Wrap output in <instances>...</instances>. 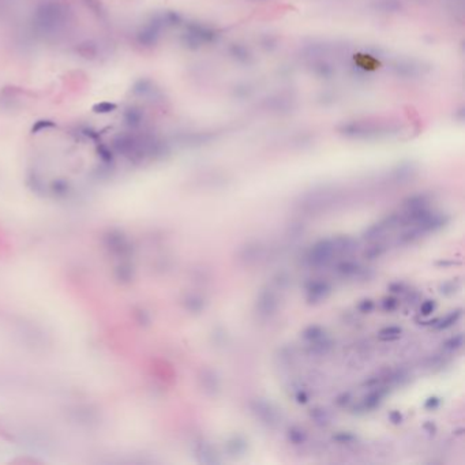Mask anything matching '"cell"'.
Instances as JSON below:
<instances>
[{
  "label": "cell",
  "mask_w": 465,
  "mask_h": 465,
  "mask_svg": "<svg viewBox=\"0 0 465 465\" xmlns=\"http://www.w3.org/2000/svg\"><path fill=\"white\" fill-rule=\"evenodd\" d=\"M280 291L273 285H266L261 289L255 298L254 311L259 321H269L278 311L280 307Z\"/></svg>",
  "instance_id": "cell-1"
},
{
  "label": "cell",
  "mask_w": 465,
  "mask_h": 465,
  "mask_svg": "<svg viewBox=\"0 0 465 465\" xmlns=\"http://www.w3.org/2000/svg\"><path fill=\"white\" fill-rule=\"evenodd\" d=\"M248 409L259 423L267 429H276L281 423V412L271 401L266 399H253L248 402Z\"/></svg>",
  "instance_id": "cell-2"
},
{
  "label": "cell",
  "mask_w": 465,
  "mask_h": 465,
  "mask_svg": "<svg viewBox=\"0 0 465 465\" xmlns=\"http://www.w3.org/2000/svg\"><path fill=\"white\" fill-rule=\"evenodd\" d=\"M336 257L337 251L333 237H326L312 244L306 255V262L312 267H321L330 264Z\"/></svg>",
  "instance_id": "cell-3"
},
{
  "label": "cell",
  "mask_w": 465,
  "mask_h": 465,
  "mask_svg": "<svg viewBox=\"0 0 465 465\" xmlns=\"http://www.w3.org/2000/svg\"><path fill=\"white\" fill-rule=\"evenodd\" d=\"M401 227V213H392L382 220H379L378 223L368 227L363 232V239L365 241H374L382 239L383 236L392 232L396 228Z\"/></svg>",
  "instance_id": "cell-4"
},
{
  "label": "cell",
  "mask_w": 465,
  "mask_h": 465,
  "mask_svg": "<svg viewBox=\"0 0 465 465\" xmlns=\"http://www.w3.org/2000/svg\"><path fill=\"white\" fill-rule=\"evenodd\" d=\"M389 395V389L386 388H371L368 393L358 402L353 411L355 413H365L374 411L375 408L381 405L383 402V399Z\"/></svg>",
  "instance_id": "cell-5"
},
{
  "label": "cell",
  "mask_w": 465,
  "mask_h": 465,
  "mask_svg": "<svg viewBox=\"0 0 465 465\" xmlns=\"http://www.w3.org/2000/svg\"><path fill=\"white\" fill-rule=\"evenodd\" d=\"M266 254V246L262 241H248L239 250L237 257L243 265H255L262 261Z\"/></svg>",
  "instance_id": "cell-6"
},
{
  "label": "cell",
  "mask_w": 465,
  "mask_h": 465,
  "mask_svg": "<svg viewBox=\"0 0 465 465\" xmlns=\"http://www.w3.org/2000/svg\"><path fill=\"white\" fill-rule=\"evenodd\" d=\"M334 271H336L337 276H340L341 278H347V280H355V278H365L368 277V269L365 267L363 265H360L359 262L352 261V259H344L337 262L334 266Z\"/></svg>",
  "instance_id": "cell-7"
},
{
  "label": "cell",
  "mask_w": 465,
  "mask_h": 465,
  "mask_svg": "<svg viewBox=\"0 0 465 465\" xmlns=\"http://www.w3.org/2000/svg\"><path fill=\"white\" fill-rule=\"evenodd\" d=\"M194 454L200 464L216 465L221 463V459L218 456L217 450L213 448V445L210 442H207L203 438H200V439L195 442Z\"/></svg>",
  "instance_id": "cell-8"
},
{
  "label": "cell",
  "mask_w": 465,
  "mask_h": 465,
  "mask_svg": "<svg viewBox=\"0 0 465 465\" xmlns=\"http://www.w3.org/2000/svg\"><path fill=\"white\" fill-rule=\"evenodd\" d=\"M332 292V287L326 280H314L307 285L306 298L308 303L317 304L328 299Z\"/></svg>",
  "instance_id": "cell-9"
},
{
  "label": "cell",
  "mask_w": 465,
  "mask_h": 465,
  "mask_svg": "<svg viewBox=\"0 0 465 465\" xmlns=\"http://www.w3.org/2000/svg\"><path fill=\"white\" fill-rule=\"evenodd\" d=\"M199 383L200 388L203 389V392L207 396L216 397L221 392V378L214 370L205 368L200 371Z\"/></svg>",
  "instance_id": "cell-10"
},
{
  "label": "cell",
  "mask_w": 465,
  "mask_h": 465,
  "mask_svg": "<svg viewBox=\"0 0 465 465\" xmlns=\"http://www.w3.org/2000/svg\"><path fill=\"white\" fill-rule=\"evenodd\" d=\"M247 441L241 435L231 436L230 439L227 441V443H225V450H227V453L232 456V457L243 456V454L247 452Z\"/></svg>",
  "instance_id": "cell-11"
},
{
  "label": "cell",
  "mask_w": 465,
  "mask_h": 465,
  "mask_svg": "<svg viewBox=\"0 0 465 465\" xmlns=\"http://www.w3.org/2000/svg\"><path fill=\"white\" fill-rule=\"evenodd\" d=\"M332 348H333V341L328 336L308 342V352L314 356H324L326 353H329Z\"/></svg>",
  "instance_id": "cell-12"
},
{
  "label": "cell",
  "mask_w": 465,
  "mask_h": 465,
  "mask_svg": "<svg viewBox=\"0 0 465 465\" xmlns=\"http://www.w3.org/2000/svg\"><path fill=\"white\" fill-rule=\"evenodd\" d=\"M368 243H370V246L365 247V250L363 251V257H365V259H368V261H374V259L381 258L383 254L388 251V244L383 243L382 239L368 241Z\"/></svg>",
  "instance_id": "cell-13"
},
{
  "label": "cell",
  "mask_w": 465,
  "mask_h": 465,
  "mask_svg": "<svg viewBox=\"0 0 465 465\" xmlns=\"http://www.w3.org/2000/svg\"><path fill=\"white\" fill-rule=\"evenodd\" d=\"M287 439L294 446H301V445H304L308 441V434H307V431L304 429H301L300 426H292V427L288 429Z\"/></svg>",
  "instance_id": "cell-14"
},
{
  "label": "cell",
  "mask_w": 465,
  "mask_h": 465,
  "mask_svg": "<svg viewBox=\"0 0 465 465\" xmlns=\"http://www.w3.org/2000/svg\"><path fill=\"white\" fill-rule=\"evenodd\" d=\"M461 317H463V310H461V308L453 310V311L446 314L445 317H442L441 319H438L434 328H435L436 330H446L457 324L460 319H461Z\"/></svg>",
  "instance_id": "cell-15"
},
{
  "label": "cell",
  "mask_w": 465,
  "mask_h": 465,
  "mask_svg": "<svg viewBox=\"0 0 465 465\" xmlns=\"http://www.w3.org/2000/svg\"><path fill=\"white\" fill-rule=\"evenodd\" d=\"M463 347H464V334L463 333H457V334L449 337L442 342V349L449 353L459 352L460 349H463Z\"/></svg>",
  "instance_id": "cell-16"
},
{
  "label": "cell",
  "mask_w": 465,
  "mask_h": 465,
  "mask_svg": "<svg viewBox=\"0 0 465 465\" xmlns=\"http://www.w3.org/2000/svg\"><path fill=\"white\" fill-rule=\"evenodd\" d=\"M184 306H186V308H187L189 311L199 314V312L205 310L206 301H205V299H203L200 295H189V296L186 298V300H184Z\"/></svg>",
  "instance_id": "cell-17"
},
{
  "label": "cell",
  "mask_w": 465,
  "mask_h": 465,
  "mask_svg": "<svg viewBox=\"0 0 465 465\" xmlns=\"http://www.w3.org/2000/svg\"><path fill=\"white\" fill-rule=\"evenodd\" d=\"M310 418L318 427H328L330 424V413L321 406H317L310 411Z\"/></svg>",
  "instance_id": "cell-18"
},
{
  "label": "cell",
  "mask_w": 465,
  "mask_h": 465,
  "mask_svg": "<svg viewBox=\"0 0 465 465\" xmlns=\"http://www.w3.org/2000/svg\"><path fill=\"white\" fill-rule=\"evenodd\" d=\"M332 438H333V441L336 443L342 445V446H355L359 442V436L351 432V431H340V432L334 434Z\"/></svg>",
  "instance_id": "cell-19"
},
{
  "label": "cell",
  "mask_w": 465,
  "mask_h": 465,
  "mask_svg": "<svg viewBox=\"0 0 465 465\" xmlns=\"http://www.w3.org/2000/svg\"><path fill=\"white\" fill-rule=\"evenodd\" d=\"M325 336H328L326 330L322 326H318V325H311V326H308V328L303 330V333H301V337L307 342L315 341V340H319V338H322Z\"/></svg>",
  "instance_id": "cell-20"
},
{
  "label": "cell",
  "mask_w": 465,
  "mask_h": 465,
  "mask_svg": "<svg viewBox=\"0 0 465 465\" xmlns=\"http://www.w3.org/2000/svg\"><path fill=\"white\" fill-rule=\"evenodd\" d=\"M401 333H402V329L399 326H388L379 332L383 340H397L401 336Z\"/></svg>",
  "instance_id": "cell-21"
},
{
  "label": "cell",
  "mask_w": 465,
  "mask_h": 465,
  "mask_svg": "<svg viewBox=\"0 0 465 465\" xmlns=\"http://www.w3.org/2000/svg\"><path fill=\"white\" fill-rule=\"evenodd\" d=\"M460 288V284L457 281H454V280H450V281H446V283H443L439 287V292L442 295H453L456 294Z\"/></svg>",
  "instance_id": "cell-22"
},
{
  "label": "cell",
  "mask_w": 465,
  "mask_h": 465,
  "mask_svg": "<svg viewBox=\"0 0 465 465\" xmlns=\"http://www.w3.org/2000/svg\"><path fill=\"white\" fill-rule=\"evenodd\" d=\"M436 308V303L434 300H426L423 301L422 304H420V314H423V315H431L432 312L435 311Z\"/></svg>",
  "instance_id": "cell-23"
},
{
  "label": "cell",
  "mask_w": 465,
  "mask_h": 465,
  "mask_svg": "<svg viewBox=\"0 0 465 465\" xmlns=\"http://www.w3.org/2000/svg\"><path fill=\"white\" fill-rule=\"evenodd\" d=\"M399 299H396V298H386V299H383L382 301V308L385 311H395L396 308L399 307Z\"/></svg>",
  "instance_id": "cell-24"
},
{
  "label": "cell",
  "mask_w": 465,
  "mask_h": 465,
  "mask_svg": "<svg viewBox=\"0 0 465 465\" xmlns=\"http://www.w3.org/2000/svg\"><path fill=\"white\" fill-rule=\"evenodd\" d=\"M372 308H374V301L370 300V299H365L362 303H359V306H358V310L360 312H363V314H367V312L372 311Z\"/></svg>",
  "instance_id": "cell-25"
},
{
  "label": "cell",
  "mask_w": 465,
  "mask_h": 465,
  "mask_svg": "<svg viewBox=\"0 0 465 465\" xmlns=\"http://www.w3.org/2000/svg\"><path fill=\"white\" fill-rule=\"evenodd\" d=\"M405 288L406 287L404 283H393L390 287H389V289H390L393 294H400V292H404Z\"/></svg>",
  "instance_id": "cell-26"
},
{
  "label": "cell",
  "mask_w": 465,
  "mask_h": 465,
  "mask_svg": "<svg viewBox=\"0 0 465 465\" xmlns=\"http://www.w3.org/2000/svg\"><path fill=\"white\" fill-rule=\"evenodd\" d=\"M439 402H441V401H439V399H438V397H430L429 400L426 401L424 406H426L427 409H435L436 406L439 405Z\"/></svg>",
  "instance_id": "cell-27"
},
{
  "label": "cell",
  "mask_w": 465,
  "mask_h": 465,
  "mask_svg": "<svg viewBox=\"0 0 465 465\" xmlns=\"http://www.w3.org/2000/svg\"><path fill=\"white\" fill-rule=\"evenodd\" d=\"M336 402L338 404V405H341V406L347 405V404H349V402H351V396L348 395V393L340 396V397L337 399Z\"/></svg>",
  "instance_id": "cell-28"
},
{
  "label": "cell",
  "mask_w": 465,
  "mask_h": 465,
  "mask_svg": "<svg viewBox=\"0 0 465 465\" xmlns=\"http://www.w3.org/2000/svg\"><path fill=\"white\" fill-rule=\"evenodd\" d=\"M389 418H390V420H392L393 423H400L401 420H402V416H401V413L397 412V411H393V412L389 415Z\"/></svg>",
  "instance_id": "cell-29"
}]
</instances>
